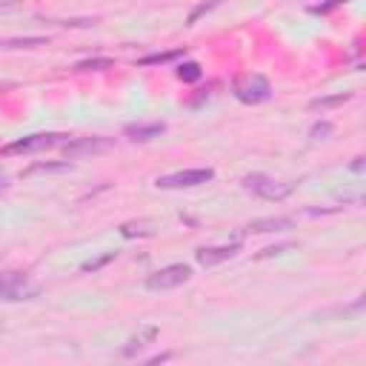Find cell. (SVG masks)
Listing matches in <instances>:
<instances>
[{
	"mask_svg": "<svg viewBox=\"0 0 366 366\" xmlns=\"http://www.w3.org/2000/svg\"><path fill=\"white\" fill-rule=\"evenodd\" d=\"M9 186V177H6V172H0V192Z\"/></svg>",
	"mask_w": 366,
	"mask_h": 366,
	"instance_id": "obj_24",
	"label": "cell"
},
{
	"mask_svg": "<svg viewBox=\"0 0 366 366\" xmlns=\"http://www.w3.org/2000/svg\"><path fill=\"white\" fill-rule=\"evenodd\" d=\"M243 186L252 194L263 197V200H286L292 194V183H280V180L266 177V174H246L243 177Z\"/></svg>",
	"mask_w": 366,
	"mask_h": 366,
	"instance_id": "obj_3",
	"label": "cell"
},
{
	"mask_svg": "<svg viewBox=\"0 0 366 366\" xmlns=\"http://www.w3.org/2000/svg\"><path fill=\"white\" fill-rule=\"evenodd\" d=\"M286 249H292V243H280V246H269V249H263L257 257H272V254H283Z\"/></svg>",
	"mask_w": 366,
	"mask_h": 366,
	"instance_id": "obj_20",
	"label": "cell"
},
{
	"mask_svg": "<svg viewBox=\"0 0 366 366\" xmlns=\"http://www.w3.org/2000/svg\"><path fill=\"white\" fill-rule=\"evenodd\" d=\"M349 97H352V94H343V92H340V94H332V97H315V100L309 103V109H312V112H317V109L323 112V109H332V106L346 103Z\"/></svg>",
	"mask_w": 366,
	"mask_h": 366,
	"instance_id": "obj_11",
	"label": "cell"
},
{
	"mask_svg": "<svg viewBox=\"0 0 366 366\" xmlns=\"http://www.w3.org/2000/svg\"><path fill=\"white\" fill-rule=\"evenodd\" d=\"M237 252H240V243H226V246H200V249L194 252V257H197V263H200V266H217V263H223V260H232Z\"/></svg>",
	"mask_w": 366,
	"mask_h": 366,
	"instance_id": "obj_7",
	"label": "cell"
},
{
	"mask_svg": "<svg viewBox=\"0 0 366 366\" xmlns=\"http://www.w3.org/2000/svg\"><path fill=\"white\" fill-rule=\"evenodd\" d=\"M112 66H114V60H109V57H92V60L77 63L74 69L77 71H100V69H112Z\"/></svg>",
	"mask_w": 366,
	"mask_h": 366,
	"instance_id": "obj_15",
	"label": "cell"
},
{
	"mask_svg": "<svg viewBox=\"0 0 366 366\" xmlns=\"http://www.w3.org/2000/svg\"><path fill=\"white\" fill-rule=\"evenodd\" d=\"M232 89H234V97L243 100V103H263L272 94V86L263 74H246V77L234 80Z\"/></svg>",
	"mask_w": 366,
	"mask_h": 366,
	"instance_id": "obj_4",
	"label": "cell"
},
{
	"mask_svg": "<svg viewBox=\"0 0 366 366\" xmlns=\"http://www.w3.org/2000/svg\"><path fill=\"white\" fill-rule=\"evenodd\" d=\"M189 277H192V269H189L186 263H172V266H163V269L152 272V274L146 277V289H152V292L177 289V286H183Z\"/></svg>",
	"mask_w": 366,
	"mask_h": 366,
	"instance_id": "obj_2",
	"label": "cell"
},
{
	"mask_svg": "<svg viewBox=\"0 0 366 366\" xmlns=\"http://www.w3.org/2000/svg\"><path fill=\"white\" fill-rule=\"evenodd\" d=\"M329 132H332V126H329V123H320V126H315V129H312V137H315V140H320V134H329Z\"/></svg>",
	"mask_w": 366,
	"mask_h": 366,
	"instance_id": "obj_21",
	"label": "cell"
},
{
	"mask_svg": "<svg viewBox=\"0 0 366 366\" xmlns=\"http://www.w3.org/2000/svg\"><path fill=\"white\" fill-rule=\"evenodd\" d=\"M46 37H23V40H0V49H26V46H43Z\"/></svg>",
	"mask_w": 366,
	"mask_h": 366,
	"instance_id": "obj_16",
	"label": "cell"
},
{
	"mask_svg": "<svg viewBox=\"0 0 366 366\" xmlns=\"http://www.w3.org/2000/svg\"><path fill=\"white\" fill-rule=\"evenodd\" d=\"M66 134H29V137H20L9 146L0 149V154H29V152H40V149H51L63 140Z\"/></svg>",
	"mask_w": 366,
	"mask_h": 366,
	"instance_id": "obj_6",
	"label": "cell"
},
{
	"mask_svg": "<svg viewBox=\"0 0 366 366\" xmlns=\"http://www.w3.org/2000/svg\"><path fill=\"white\" fill-rule=\"evenodd\" d=\"M112 260H114V252H106L103 257H97V260H89V263H83L80 269H83V272H97L100 266H106V263H112Z\"/></svg>",
	"mask_w": 366,
	"mask_h": 366,
	"instance_id": "obj_17",
	"label": "cell"
},
{
	"mask_svg": "<svg viewBox=\"0 0 366 366\" xmlns=\"http://www.w3.org/2000/svg\"><path fill=\"white\" fill-rule=\"evenodd\" d=\"M37 295V283L23 272H0V300H29Z\"/></svg>",
	"mask_w": 366,
	"mask_h": 366,
	"instance_id": "obj_1",
	"label": "cell"
},
{
	"mask_svg": "<svg viewBox=\"0 0 366 366\" xmlns=\"http://www.w3.org/2000/svg\"><path fill=\"white\" fill-rule=\"evenodd\" d=\"M217 3H220V0H209V3H200V6H197L192 14H189V23H197V17H200V14H206V11H212Z\"/></svg>",
	"mask_w": 366,
	"mask_h": 366,
	"instance_id": "obj_19",
	"label": "cell"
},
{
	"mask_svg": "<svg viewBox=\"0 0 366 366\" xmlns=\"http://www.w3.org/2000/svg\"><path fill=\"white\" fill-rule=\"evenodd\" d=\"M71 166H69V160L66 163H34V166H29L20 177H31V174H40V172H69Z\"/></svg>",
	"mask_w": 366,
	"mask_h": 366,
	"instance_id": "obj_13",
	"label": "cell"
},
{
	"mask_svg": "<svg viewBox=\"0 0 366 366\" xmlns=\"http://www.w3.org/2000/svg\"><path fill=\"white\" fill-rule=\"evenodd\" d=\"M183 83H194V80H200V66L194 63V60H186V63H180L177 66V71H174Z\"/></svg>",
	"mask_w": 366,
	"mask_h": 366,
	"instance_id": "obj_12",
	"label": "cell"
},
{
	"mask_svg": "<svg viewBox=\"0 0 366 366\" xmlns=\"http://www.w3.org/2000/svg\"><path fill=\"white\" fill-rule=\"evenodd\" d=\"M166 132V123H132V126H126L123 129V134L129 137V140H152V137H160Z\"/></svg>",
	"mask_w": 366,
	"mask_h": 366,
	"instance_id": "obj_9",
	"label": "cell"
},
{
	"mask_svg": "<svg viewBox=\"0 0 366 366\" xmlns=\"http://www.w3.org/2000/svg\"><path fill=\"white\" fill-rule=\"evenodd\" d=\"M180 51H163V54H149V57H143L140 60V66H152V63H166V60H172V57H177Z\"/></svg>",
	"mask_w": 366,
	"mask_h": 366,
	"instance_id": "obj_18",
	"label": "cell"
},
{
	"mask_svg": "<svg viewBox=\"0 0 366 366\" xmlns=\"http://www.w3.org/2000/svg\"><path fill=\"white\" fill-rule=\"evenodd\" d=\"M363 169V157H355V163H352V172H360Z\"/></svg>",
	"mask_w": 366,
	"mask_h": 366,
	"instance_id": "obj_23",
	"label": "cell"
},
{
	"mask_svg": "<svg viewBox=\"0 0 366 366\" xmlns=\"http://www.w3.org/2000/svg\"><path fill=\"white\" fill-rule=\"evenodd\" d=\"M214 177L212 169H183V172H174V174H163L154 180L157 189H192V186H203Z\"/></svg>",
	"mask_w": 366,
	"mask_h": 366,
	"instance_id": "obj_5",
	"label": "cell"
},
{
	"mask_svg": "<svg viewBox=\"0 0 366 366\" xmlns=\"http://www.w3.org/2000/svg\"><path fill=\"white\" fill-rule=\"evenodd\" d=\"M340 3H343V0H329V3H323V6H315L312 11H320V14H323V11H329V9H335V6H340Z\"/></svg>",
	"mask_w": 366,
	"mask_h": 366,
	"instance_id": "obj_22",
	"label": "cell"
},
{
	"mask_svg": "<svg viewBox=\"0 0 366 366\" xmlns=\"http://www.w3.org/2000/svg\"><path fill=\"white\" fill-rule=\"evenodd\" d=\"M154 337H157V329H146L140 337H132V340H129V346H123V355H126V357H132L134 352H140V349L146 346L143 340H154Z\"/></svg>",
	"mask_w": 366,
	"mask_h": 366,
	"instance_id": "obj_14",
	"label": "cell"
},
{
	"mask_svg": "<svg viewBox=\"0 0 366 366\" xmlns=\"http://www.w3.org/2000/svg\"><path fill=\"white\" fill-rule=\"evenodd\" d=\"M109 146H112V140H106V137H80V140H69L63 146V154L66 157H83V154L106 152Z\"/></svg>",
	"mask_w": 366,
	"mask_h": 366,
	"instance_id": "obj_8",
	"label": "cell"
},
{
	"mask_svg": "<svg viewBox=\"0 0 366 366\" xmlns=\"http://www.w3.org/2000/svg\"><path fill=\"white\" fill-rule=\"evenodd\" d=\"M289 226H292V217H260V220H252L246 232H280Z\"/></svg>",
	"mask_w": 366,
	"mask_h": 366,
	"instance_id": "obj_10",
	"label": "cell"
}]
</instances>
